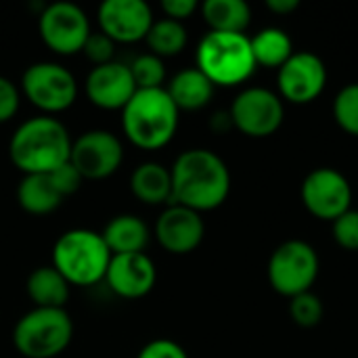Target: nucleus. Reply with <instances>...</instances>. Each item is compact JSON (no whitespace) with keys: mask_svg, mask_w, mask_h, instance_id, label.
Instances as JSON below:
<instances>
[{"mask_svg":"<svg viewBox=\"0 0 358 358\" xmlns=\"http://www.w3.org/2000/svg\"><path fill=\"white\" fill-rule=\"evenodd\" d=\"M172 203L197 214L220 208L231 193V172L220 155L210 149H189L170 168Z\"/></svg>","mask_w":358,"mask_h":358,"instance_id":"obj_1","label":"nucleus"},{"mask_svg":"<svg viewBox=\"0 0 358 358\" xmlns=\"http://www.w3.org/2000/svg\"><path fill=\"white\" fill-rule=\"evenodd\" d=\"M69 130L52 115H38L25 120L10 136L8 157L13 166L27 174H50L71 155Z\"/></svg>","mask_w":358,"mask_h":358,"instance_id":"obj_2","label":"nucleus"},{"mask_svg":"<svg viewBox=\"0 0 358 358\" xmlns=\"http://www.w3.org/2000/svg\"><path fill=\"white\" fill-rule=\"evenodd\" d=\"M178 115L180 111L166 88L136 90L122 109V130L134 147L157 151L174 138Z\"/></svg>","mask_w":358,"mask_h":358,"instance_id":"obj_3","label":"nucleus"},{"mask_svg":"<svg viewBox=\"0 0 358 358\" xmlns=\"http://www.w3.org/2000/svg\"><path fill=\"white\" fill-rule=\"evenodd\" d=\"M195 61V67L214 86L243 84L258 67L250 38L229 31H208L197 44Z\"/></svg>","mask_w":358,"mask_h":358,"instance_id":"obj_4","label":"nucleus"},{"mask_svg":"<svg viewBox=\"0 0 358 358\" xmlns=\"http://www.w3.org/2000/svg\"><path fill=\"white\" fill-rule=\"evenodd\" d=\"M111 252L101 233L90 229L65 231L52 248V266L69 285L88 287L105 281Z\"/></svg>","mask_w":358,"mask_h":358,"instance_id":"obj_5","label":"nucleus"},{"mask_svg":"<svg viewBox=\"0 0 358 358\" xmlns=\"http://www.w3.org/2000/svg\"><path fill=\"white\" fill-rule=\"evenodd\" d=\"M71 338L73 323L65 308H31L13 329V344L23 358L59 357Z\"/></svg>","mask_w":358,"mask_h":358,"instance_id":"obj_6","label":"nucleus"},{"mask_svg":"<svg viewBox=\"0 0 358 358\" xmlns=\"http://www.w3.org/2000/svg\"><path fill=\"white\" fill-rule=\"evenodd\" d=\"M319 266L317 250L306 241L292 239L273 252L268 260V283L277 294L292 300L310 292L319 277Z\"/></svg>","mask_w":358,"mask_h":358,"instance_id":"obj_7","label":"nucleus"},{"mask_svg":"<svg viewBox=\"0 0 358 358\" xmlns=\"http://www.w3.org/2000/svg\"><path fill=\"white\" fill-rule=\"evenodd\" d=\"M21 92L44 115H55L76 103L78 82L67 67L52 61H40L23 71Z\"/></svg>","mask_w":358,"mask_h":358,"instance_id":"obj_8","label":"nucleus"},{"mask_svg":"<svg viewBox=\"0 0 358 358\" xmlns=\"http://www.w3.org/2000/svg\"><path fill=\"white\" fill-rule=\"evenodd\" d=\"M229 115L241 134L252 138H266L275 134L283 124V99L268 88H245L235 96Z\"/></svg>","mask_w":358,"mask_h":358,"instance_id":"obj_9","label":"nucleus"},{"mask_svg":"<svg viewBox=\"0 0 358 358\" xmlns=\"http://www.w3.org/2000/svg\"><path fill=\"white\" fill-rule=\"evenodd\" d=\"M42 42L57 55L69 57L82 52L88 36V15L73 2H52L44 6L38 19Z\"/></svg>","mask_w":358,"mask_h":358,"instance_id":"obj_10","label":"nucleus"},{"mask_svg":"<svg viewBox=\"0 0 358 358\" xmlns=\"http://www.w3.org/2000/svg\"><path fill=\"white\" fill-rule=\"evenodd\" d=\"M124 162L122 141L109 130H88L71 143L69 164L84 180H103Z\"/></svg>","mask_w":358,"mask_h":358,"instance_id":"obj_11","label":"nucleus"},{"mask_svg":"<svg viewBox=\"0 0 358 358\" xmlns=\"http://www.w3.org/2000/svg\"><path fill=\"white\" fill-rule=\"evenodd\" d=\"M302 203L319 220H338L352 206L348 178L334 168H317L302 182Z\"/></svg>","mask_w":358,"mask_h":358,"instance_id":"obj_12","label":"nucleus"},{"mask_svg":"<svg viewBox=\"0 0 358 358\" xmlns=\"http://www.w3.org/2000/svg\"><path fill=\"white\" fill-rule=\"evenodd\" d=\"M279 96L294 105H308L321 96L327 84V67L323 59L310 50L294 52L279 69Z\"/></svg>","mask_w":358,"mask_h":358,"instance_id":"obj_13","label":"nucleus"},{"mask_svg":"<svg viewBox=\"0 0 358 358\" xmlns=\"http://www.w3.org/2000/svg\"><path fill=\"white\" fill-rule=\"evenodd\" d=\"M99 27L115 44L145 40L155 17L145 0H105L96 10Z\"/></svg>","mask_w":358,"mask_h":358,"instance_id":"obj_14","label":"nucleus"},{"mask_svg":"<svg viewBox=\"0 0 358 358\" xmlns=\"http://www.w3.org/2000/svg\"><path fill=\"white\" fill-rule=\"evenodd\" d=\"M203 235L206 224L201 214L178 203H170L155 222V239L166 252L174 256L195 252L201 245Z\"/></svg>","mask_w":358,"mask_h":358,"instance_id":"obj_15","label":"nucleus"},{"mask_svg":"<svg viewBox=\"0 0 358 358\" xmlns=\"http://www.w3.org/2000/svg\"><path fill=\"white\" fill-rule=\"evenodd\" d=\"M157 281L155 262L145 254H113L105 273L109 289L126 300L145 298Z\"/></svg>","mask_w":358,"mask_h":358,"instance_id":"obj_16","label":"nucleus"},{"mask_svg":"<svg viewBox=\"0 0 358 358\" xmlns=\"http://www.w3.org/2000/svg\"><path fill=\"white\" fill-rule=\"evenodd\" d=\"M84 88L88 101L105 111H122L136 92L130 67L117 61L92 67L86 76Z\"/></svg>","mask_w":358,"mask_h":358,"instance_id":"obj_17","label":"nucleus"},{"mask_svg":"<svg viewBox=\"0 0 358 358\" xmlns=\"http://www.w3.org/2000/svg\"><path fill=\"white\" fill-rule=\"evenodd\" d=\"M132 195L145 206L172 203V174L170 168L157 162L141 164L130 176Z\"/></svg>","mask_w":358,"mask_h":358,"instance_id":"obj_18","label":"nucleus"},{"mask_svg":"<svg viewBox=\"0 0 358 358\" xmlns=\"http://www.w3.org/2000/svg\"><path fill=\"white\" fill-rule=\"evenodd\" d=\"M168 94L178 107V111H197L203 109L212 96H214V84L197 69L189 67L178 71L170 84H168Z\"/></svg>","mask_w":358,"mask_h":358,"instance_id":"obj_19","label":"nucleus"},{"mask_svg":"<svg viewBox=\"0 0 358 358\" xmlns=\"http://www.w3.org/2000/svg\"><path fill=\"white\" fill-rule=\"evenodd\" d=\"M101 235L111 254H138L149 243V227L134 214L111 218Z\"/></svg>","mask_w":358,"mask_h":358,"instance_id":"obj_20","label":"nucleus"},{"mask_svg":"<svg viewBox=\"0 0 358 358\" xmlns=\"http://www.w3.org/2000/svg\"><path fill=\"white\" fill-rule=\"evenodd\" d=\"M25 289L34 308H65L69 300V283L52 264L36 268L27 277Z\"/></svg>","mask_w":358,"mask_h":358,"instance_id":"obj_21","label":"nucleus"},{"mask_svg":"<svg viewBox=\"0 0 358 358\" xmlns=\"http://www.w3.org/2000/svg\"><path fill=\"white\" fill-rule=\"evenodd\" d=\"M17 201L23 212L31 216H46L61 206L63 195L55 189L48 174H27L17 187Z\"/></svg>","mask_w":358,"mask_h":358,"instance_id":"obj_22","label":"nucleus"},{"mask_svg":"<svg viewBox=\"0 0 358 358\" xmlns=\"http://www.w3.org/2000/svg\"><path fill=\"white\" fill-rule=\"evenodd\" d=\"M201 15L210 31L243 34L252 21V8L243 0H206Z\"/></svg>","mask_w":358,"mask_h":358,"instance_id":"obj_23","label":"nucleus"},{"mask_svg":"<svg viewBox=\"0 0 358 358\" xmlns=\"http://www.w3.org/2000/svg\"><path fill=\"white\" fill-rule=\"evenodd\" d=\"M250 42H252L256 65H262V67L281 69L289 61V57L296 52L292 38L279 27H266L258 31L254 38H250Z\"/></svg>","mask_w":358,"mask_h":358,"instance_id":"obj_24","label":"nucleus"},{"mask_svg":"<svg viewBox=\"0 0 358 358\" xmlns=\"http://www.w3.org/2000/svg\"><path fill=\"white\" fill-rule=\"evenodd\" d=\"M187 40H189V36H187L185 25L178 21H172L168 17L153 21V25L145 38L149 52L159 57V59L180 55L187 46Z\"/></svg>","mask_w":358,"mask_h":358,"instance_id":"obj_25","label":"nucleus"},{"mask_svg":"<svg viewBox=\"0 0 358 358\" xmlns=\"http://www.w3.org/2000/svg\"><path fill=\"white\" fill-rule=\"evenodd\" d=\"M128 67H130V73L134 78L136 90L164 88V82H166L164 59H159V57H155L151 52H143Z\"/></svg>","mask_w":358,"mask_h":358,"instance_id":"obj_26","label":"nucleus"},{"mask_svg":"<svg viewBox=\"0 0 358 358\" xmlns=\"http://www.w3.org/2000/svg\"><path fill=\"white\" fill-rule=\"evenodd\" d=\"M334 117L344 132L358 136V82L338 92L334 101Z\"/></svg>","mask_w":358,"mask_h":358,"instance_id":"obj_27","label":"nucleus"},{"mask_svg":"<svg viewBox=\"0 0 358 358\" xmlns=\"http://www.w3.org/2000/svg\"><path fill=\"white\" fill-rule=\"evenodd\" d=\"M323 315H325L323 302L313 292L300 294V296L292 298V302H289V317L300 327H306V329L317 327L321 323Z\"/></svg>","mask_w":358,"mask_h":358,"instance_id":"obj_28","label":"nucleus"},{"mask_svg":"<svg viewBox=\"0 0 358 358\" xmlns=\"http://www.w3.org/2000/svg\"><path fill=\"white\" fill-rule=\"evenodd\" d=\"M334 239L340 248L358 252V210H348L338 220H334Z\"/></svg>","mask_w":358,"mask_h":358,"instance_id":"obj_29","label":"nucleus"},{"mask_svg":"<svg viewBox=\"0 0 358 358\" xmlns=\"http://www.w3.org/2000/svg\"><path fill=\"white\" fill-rule=\"evenodd\" d=\"M82 52L86 55V59L99 67V65H105V63H111L113 61V52H115V42L105 36L103 31H90Z\"/></svg>","mask_w":358,"mask_h":358,"instance_id":"obj_30","label":"nucleus"},{"mask_svg":"<svg viewBox=\"0 0 358 358\" xmlns=\"http://www.w3.org/2000/svg\"><path fill=\"white\" fill-rule=\"evenodd\" d=\"M21 105V92L17 84L4 76H0V124L10 122Z\"/></svg>","mask_w":358,"mask_h":358,"instance_id":"obj_31","label":"nucleus"},{"mask_svg":"<svg viewBox=\"0 0 358 358\" xmlns=\"http://www.w3.org/2000/svg\"><path fill=\"white\" fill-rule=\"evenodd\" d=\"M50 176V180H52V185H55V189L63 195V199L65 197H69V195H73L78 189H80V185H82V176H80V172L67 162V164H63L61 168H57L55 172H50L48 174Z\"/></svg>","mask_w":358,"mask_h":358,"instance_id":"obj_32","label":"nucleus"},{"mask_svg":"<svg viewBox=\"0 0 358 358\" xmlns=\"http://www.w3.org/2000/svg\"><path fill=\"white\" fill-rule=\"evenodd\" d=\"M136 358H189L185 348L172 340H166V338H159V340H153L149 342L147 346H143V350L138 352Z\"/></svg>","mask_w":358,"mask_h":358,"instance_id":"obj_33","label":"nucleus"},{"mask_svg":"<svg viewBox=\"0 0 358 358\" xmlns=\"http://www.w3.org/2000/svg\"><path fill=\"white\" fill-rule=\"evenodd\" d=\"M162 10L166 13L168 19L182 23L197 10V2L195 0H162Z\"/></svg>","mask_w":358,"mask_h":358,"instance_id":"obj_34","label":"nucleus"},{"mask_svg":"<svg viewBox=\"0 0 358 358\" xmlns=\"http://www.w3.org/2000/svg\"><path fill=\"white\" fill-rule=\"evenodd\" d=\"M298 4H300L298 0H268V2H266V6H268L273 13H279V15H287V13L296 10Z\"/></svg>","mask_w":358,"mask_h":358,"instance_id":"obj_35","label":"nucleus"}]
</instances>
